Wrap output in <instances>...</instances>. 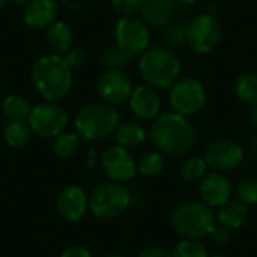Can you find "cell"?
I'll use <instances>...</instances> for the list:
<instances>
[{"label": "cell", "instance_id": "1", "mask_svg": "<svg viewBox=\"0 0 257 257\" xmlns=\"http://www.w3.org/2000/svg\"><path fill=\"white\" fill-rule=\"evenodd\" d=\"M149 140L164 155L182 157L196 143V128L190 117L176 111H164L151 122Z\"/></svg>", "mask_w": 257, "mask_h": 257}, {"label": "cell", "instance_id": "2", "mask_svg": "<svg viewBox=\"0 0 257 257\" xmlns=\"http://www.w3.org/2000/svg\"><path fill=\"white\" fill-rule=\"evenodd\" d=\"M30 78L36 92L50 102L65 99L72 89V68L59 54L50 53L36 59L30 69Z\"/></svg>", "mask_w": 257, "mask_h": 257}, {"label": "cell", "instance_id": "3", "mask_svg": "<svg viewBox=\"0 0 257 257\" xmlns=\"http://www.w3.org/2000/svg\"><path fill=\"white\" fill-rule=\"evenodd\" d=\"M139 72L145 84L157 90H169L181 78L182 62L172 48L154 45L139 57Z\"/></svg>", "mask_w": 257, "mask_h": 257}, {"label": "cell", "instance_id": "4", "mask_svg": "<svg viewBox=\"0 0 257 257\" xmlns=\"http://www.w3.org/2000/svg\"><path fill=\"white\" fill-rule=\"evenodd\" d=\"M170 223L179 236L200 241L211 236L217 226V217L214 209L203 202L190 200L173 209Z\"/></svg>", "mask_w": 257, "mask_h": 257}, {"label": "cell", "instance_id": "5", "mask_svg": "<svg viewBox=\"0 0 257 257\" xmlns=\"http://www.w3.org/2000/svg\"><path fill=\"white\" fill-rule=\"evenodd\" d=\"M119 125V111L113 105L102 101L84 105L74 119L75 131L87 142H101L113 136Z\"/></svg>", "mask_w": 257, "mask_h": 257}, {"label": "cell", "instance_id": "6", "mask_svg": "<svg viewBox=\"0 0 257 257\" xmlns=\"http://www.w3.org/2000/svg\"><path fill=\"white\" fill-rule=\"evenodd\" d=\"M131 203V194L123 184H99L89 196V209L99 220H111L122 215Z\"/></svg>", "mask_w": 257, "mask_h": 257}, {"label": "cell", "instance_id": "7", "mask_svg": "<svg viewBox=\"0 0 257 257\" xmlns=\"http://www.w3.org/2000/svg\"><path fill=\"white\" fill-rule=\"evenodd\" d=\"M114 45L130 59L140 57L151 47V27L137 15L120 17L114 26Z\"/></svg>", "mask_w": 257, "mask_h": 257}, {"label": "cell", "instance_id": "8", "mask_svg": "<svg viewBox=\"0 0 257 257\" xmlns=\"http://www.w3.org/2000/svg\"><path fill=\"white\" fill-rule=\"evenodd\" d=\"M221 24L212 12L196 15L187 23V45L197 54L212 53L221 42Z\"/></svg>", "mask_w": 257, "mask_h": 257}, {"label": "cell", "instance_id": "9", "mask_svg": "<svg viewBox=\"0 0 257 257\" xmlns=\"http://www.w3.org/2000/svg\"><path fill=\"white\" fill-rule=\"evenodd\" d=\"M206 89L194 77H181L169 89V104L173 111L187 117L197 114L206 104Z\"/></svg>", "mask_w": 257, "mask_h": 257}, {"label": "cell", "instance_id": "10", "mask_svg": "<svg viewBox=\"0 0 257 257\" xmlns=\"http://www.w3.org/2000/svg\"><path fill=\"white\" fill-rule=\"evenodd\" d=\"M69 116L57 102H42L32 108L27 119L35 136L41 139H56L68 126Z\"/></svg>", "mask_w": 257, "mask_h": 257}, {"label": "cell", "instance_id": "11", "mask_svg": "<svg viewBox=\"0 0 257 257\" xmlns=\"http://www.w3.org/2000/svg\"><path fill=\"white\" fill-rule=\"evenodd\" d=\"M134 84L123 69H105L96 80V93L102 102L113 107L128 102Z\"/></svg>", "mask_w": 257, "mask_h": 257}, {"label": "cell", "instance_id": "12", "mask_svg": "<svg viewBox=\"0 0 257 257\" xmlns=\"http://www.w3.org/2000/svg\"><path fill=\"white\" fill-rule=\"evenodd\" d=\"M203 158L215 172H230L244 161V149L232 139H214L206 145Z\"/></svg>", "mask_w": 257, "mask_h": 257}, {"label": "cell", "instance_id": "13", "mask_svg": "<svg viewBox=\"0 0 257 257\" xmlns=\"http://www.w3.org/2000/svg\"><path fill=\"white\" fill-rule=\"evenodd\" d=\"M101 167L110 181L119 184L128 182L137 175V161L128 149L119 145L110 146L102 152Z\"/></svg>", "mask_w": 257, "mask_h": 257}, {"label": "cell", "instance_id": "14", "mask_svg": "<svg viewBox=\"0 0 257 257\" xmlns=\"http://www.w3.org/2000/svg\"><path fill=\"white\" fill-rule=\"evenodd\" d=\"M131 113L140 120H154L163 111V99L157 89L149 84H139L133 89V93L128 99Z\"/></svg>", "mask_w": 257, "mask_h": 257}, {"label": "cell", "instance_id": "15", "mask_svg": "<svg viewBox=\"0 0 257 257\" xmlns=\"http://www.w3.org/2000/svg\"><path fill=\"white\" fill-rule=\"evenodd\" d=\"M89 209V196L77 185L63 188L56 199L57 214L69 223L80 221Z\"/></svg>", "mask_w": 257, "mask_h": 257}, {"label": "cell", "instance_id": "16", "mask_svg": "<svg viewBox=\"0 0 257 257\" xmlns=\"http://www.w3.org/2000/svg\"><path fill=\"white\" fill-rule=\"evenodd\" d=\"M199 194L205 205L212 209H218L232 197L230 181L221 172H211L200 181Z\"/></svg>", "mask_w": 257, "mask_h": 257}, {"label": "cell", "instance_id": "17", "mask_svg": "<svg viewBox=\"0 0 257 257\" xmlns=\"http://www.w3.org/2000/svg\"><path fill=\"white\" fill-rule=\"evenodd\" d=\"M57 11L56 0H30L24 5L23 20L30 29H47L56 21Z\"/></svg>", "mask_w": 257, "mask_h": 257}, {"label": "cell", "instance_id": "18", "mask_svg": "<svg viewBox=\"0 0 257 257\" xmlns=\"http://www.w3.org/2000/svg\"><path fill=\"white\" fill-rule=\"evenodd\" d=\"M178 0H143L142 18L149 27H166L175 14Z\"/></svg>", "mask_w": 257, "mask_h": 257}, {"label": "cell", "instance_id": "19", "mask_svg": "<svg viewBox=\"0 0 257 257\" xmlns=\"http://www.w3.org/2000/svg\"><path fill=\"white\" fill-rule=\"evenodd\" d=\"M45 42L53 54L65 56L71 50L72 42H74L72 29L65 21L56 20L53 24L47 27Z\"/></svg>", "mask_w": 257, "mask_h": 257}, {"label": "cell", "instance_id": "20", "mask_svg": "<svg viewBox=\"0 0 257 257\" xmlns=\"http://www.w3.org/2000/svg\"><path fill=\"white\" fill-rule=\"evenodd\" d=\"M215 217L218 226H223L230 230H238L245 224L248 218V206L239 202L238 199L236 200L230 199L227 203L218 208Z\"/></svg>", "mask_w": 257, "mask_h": 257}, {"label": "cell", "instance_id": "21", "mask_svg": "<svg viewBox=\"0 0 257 257\" xmlns=\"http://www.w3.org/2000/svg\"><path fill=\"white\" fill-rule=\"evenodd\" d=\"M114 139L119 146L130 151L143 146L149 139V133L143 125L137 122H125L117 126L114 133Z\"/></svg>", "mask_w": 257, "mask_h": 257}, {"label": "cell", "instance_id": "22", "mask_svg": "<svg viewBox=\"0 0 257 257\" xmlns=\"http://www.w3.org/2000/svg\"><path fill=\"white\" fill-rule=\"evenodd\" d=\"M33 131L27 120H9L3 128V140L12 149H21L32 140Z\"/></svg>", "mask_w": 257, "mask_h": 257}, {"label": "cell", "instance_id": "23", "mask_svg": "<svg viewBox=\"0 0 257 257\" xmlns=\"http://www.w3.org/2000/svg\"><path fill=\"white\" fill-rule=\"evenodd\" d=\"M233 93L245 105H254L257 102V74L242 72L233 83Z\"/></svg>", "mask_w": 257, "mask_h": 257}, {"label": "cell", "instance_id": "24", "mask_svg": "<svg viewBox=\"0 0 257 257\" xmlns=\"http://www.w3.org/2000/svg\"><path fill=\"white\" fill-rule=\"evenodd\" d=\"M2 108L9 120H27L33 107L23 95L9 93L5 96L2 102Z\"/></svg>", "mask_w": 257, "mask_h": 257}, {"label": "cell", "instance_id": "25", "mask_svg": "<svg viewBox=\"0 0 257 257\" xmlns=\"http://www.w3.org/2000/svg\"><path fill=\"white\" fill-rule=\"evenodd\" d=\"M166 167L164 154L160 151H149L140 157L137 161V173L143 178H155L158 176Z\"/></svg>", "mask_w": 257, "mask_h": 257}, {"label": "cell", "instance_id": "26", "mask_svg": "<svg viewBox=\"0 0 257 257\" xmlns=\"http://www.w3.org/2000/svg\"><path fill=\"white\" fill-rule=\"evenodd\" d=\"M80 140L81 137L78 136V133H69V131H63L62 134H59L54 139L53 143V154L60 158V160H68L71 157H74L77 154V151L80 149Z\"/></svg>", "mask_w": 257, "mask_h": 257}, {"label": "cell", "instance_id": "27", "mask_svg": "<svg viewBox=\"0 0 257 257\" xmlns=\"http://www.w3.org/2000/svg\"><path fill=\"white\" fill-rule=\"evenodd\" d=\"M208 163L203 158V155H194L188 157L182 164H181V176L187 182H197L202 181L208 175Z\"/></svg>", "mask_w": 257, "mask_h": 257}, {"label": "cell", "instance_id": "28", "mask_svg": "<svg viewBox=\"0 0 257 257\" xmlns=\"http://www.w3.org/2000/svg\"><path fill=\"white\" fill-rule=\"evenodd\" d=\"M163 42L167 48H181L187 44V24L181 21H170L163 27Z\"/></svg>", "mask_w": 257, "mask_h": 257}, {"label": "cell", "instance_id": "29", "mask_svg": "<svg viewBox=\"0 0 257 257\" xmlns=\"http://www.w3.org/2000/svg\"><path fill=\"white\" fill-rule=\"evenodd\" d=\"M173 257H209L206 247L199 239L182 238L172 251Z\"/></svg>", "mask_w": 257, "mask_h": 257}, {"label": "cell", "instance_id": "30", "mask_svg": "<svg viewBox=\"0 0 257 257\" xmlns=\"http://www.w3.org/2000/svg\"><path fill=\"white\" fill-rule=\"evenodd\" d=\"M101 63L107 69H123L130 63V57L116 45H111L101 51Z\"/></svg>", "mask_w": 257, "mask_h": 257}, {"label": "cell", "instance_id": "31", "mask_svg": "<svg viewBox=\"0 0 257 257\" xmlns=\"http://www.w3.org/2000/svg\"><path fill=\"white\" fill-rule=\"evenodd\" d=\"M236 197L239 202H242L247 206L257 205V181L254 179L242 181L236 188Z\"/></svg>", "mask_w": 257, "mask_h": 257}, {"label": "cell", "instance_id": "32", "mask_svg": "<svg viewBox=\"0 0 257 257\" xmlns=\"http://www.w3.org/2000/svg\"><path fill=\"white\" fill-rule=\"evenodd\" d=\"M143 0H111V8L119 17H134L142 11Z\"/></svg>", "mask_w": 257, "mask_h": 257}, {"label": "cell", "instance_id": "33", "mask_svg": "<svg viewBox=\"0 0 257 257\" xmlns=\"http://www.w3.org/2000/svg\"><path fill=\"white\" fill-rule=\"evenodd\" d=\"M63 57H65V60L68 62V65L71 68H78V66H81V65L86 63L87 53L83 48H71Z\"/></svg>", "mask_w": 257, "mask_h": 257}, {"label": "cell", "instance_id": "34", "mask_svg": "<svg viewBox=\"0 0 257 257\" xmlns=\"http://www.w3.org/2000/svg\"><path fill=\"white\" fill-rule=\"evenodd\" d=\"M232 238H233L232 230H230V229H226V227H223V226H215V229H214L212 233H211V239H212L217 245H220V247L229 245V244L232 242Z\"/></svg>", "mask_w": 257, "mask_h": 257}, {"label": "cell", "instance_id": "35", "mask_svg": "<svg viewBox=\"0 0 257 257\" xmlns=\"http://www.w3.org/2000/svg\"><path fill=\"white\" fill-rule=\"evenodd\" d=\"M136 257H173L172 253L163 247H148L142 250Z\"/></svg>", "mask_w": 257, "mask_h": 257}, {"label": "cell", "instance_id": "36", "mask_svg": "<svg viewBox=\"0 0 257 257\" xmlns=\"http://www.w3.org/2000/svg\"><path fill=\"white\" fill-rule=\"evenodd\" d=\"M60 257H92V254H90V251L86 247L72 245V247H68L66 250H63V253L60 254Z\"/></svg>", "mask_w": 257, "mask_h": 257}, {"label": "cell", "instance_id": "37", "mask_svg": "<svg viewBox=\"0 0 257 257\" xmlns=\"http://www.w3.org/2000/svg\"><path fill=\"white\" fill-rule=\"evenodd\" d=\"M250 122L251 125L257 128V102L254 105H251V110H250Z\"/></svg>", "mask_w": 257, "mask_h": 257}, {"label": "cell", "instance_id": "38", "mask_svg": "<svg viewBox=\"0 0 257 257\" xmlns=\"http://www.w3.org/2000/svg\"><path fill=\"white\" fill-rule=\"evenodd\" d=\"M179 3H182V5H188V6H191V5H196L199 0H178Z\"/></svg>", "mask_w": 257, "mask_h": 257}, {"label": "cell", "instance_id": "39", "mask_svg": "<svg viewBox=\"0 0 257 257\" xmlns=\"http://www.w3.org/2000/svg\"><path fill=\"white\" fill-rule=\"evenodd\" d=\"M11 2L18 3V5H26V3H27V2H30V0H11Z\"/></svg>", "mask_w": 257, "mask_h": 257}, {"label": "cell", "instance_id": "40", "mask_svg": "<svg viewBox=\"0 0 257 257\" xmlns=\"http://www.w3.org/2000/svg\"><path fill=\"white\" fill-rule=\"evenodd\" d=\"M105 257H125V256H122V254H117V253H110V254H107Z\"/></svg>", "mask_w": 257, "mask_h": 257}, {"label": "cell", "instance_id": "41", "mask_svg": "<svg viewBox=\"0 0 257 257\" xmlns=\"http://www.w3.org/2000/svg\"><path fill=\"white\" fill-rule=\"evenodd\" d=\"M209 257H227L226 254H223V253H215V254H212V256Z\"/></svg>", "mask_w": 257, "mask_h": 257}, {"label": "cell", "instance_id": "42", "mask_svg": "<svg viewBox=\"0 0 257 257\" xmlns=\"http://www.w3.org/2000/svg\"><path fill=\"white\" fill-rule=\"evenodd\" d=\"M6 2H8V0H0V9L6 5Z\"/></svg>", "mask_w": 257, "mask_h": 257}, {"label": "cell", "instance_id": "43", "mask_svg": "<svg viewBox=\"0 0 257 257\" xmlns=\"http://www.w3.org/2000/svg\"><path fill=\"white\" fill-rule=\"evenodd\" d=\"M254 145H256V148H257V134H256V139H254Z\"/></svg>", "mask_w": 257, "mask_h": 257}]
</instances>
